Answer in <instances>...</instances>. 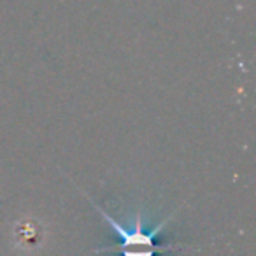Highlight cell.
I'll use <instances>...</instances> for the list:
<instances>
[{"label": "cell", "instance_id": "1", "mask_svg": "<svg viewBox=\"0 0 256 256\" xmlns=\"http://www.w3.org/2000/svg\"><path fill=\"white\" fill-rule=\"evenodd\" d=\"M90 200V198H88ZM90 202L93 204V207H95L96 210L100 212V216L104 218V220L107 221V223L112 226L114 234L120 235L121 238V244H123V252L124 254H132V252H146V254H153L154 251H165L164 248H156V244H154V237H156V234L162 230V228L165 226V224L168 223V221L174 218V214L172 216H168L165 221H162L160 226H156L153 232H150V234H146V232L142 230V218H140V212L137 214V220H136V228L134 230H126V228H123L121 224H118L116 221H114V218H110L109 214L106 212V210L102 209V207L96 206L93 200H90Z\"/></svg>", "mask_w": 256, "mask_h": 256}, {"label": "cell", "instance_id": "2", "mask_svg": "<svg viewBox=\"0 0 256 256\" xmlns=\"http://www.w3.org/2000/svg\"><path fill=\"white\" fill-rule=\"evenodd\" d=\"M40 240V230L34 221H23L14 226V242L18 248L28 246L32 248L34 244H39Z\"/></svg>", "mask_w": 256, "mask_h": 256}]
</instances>
